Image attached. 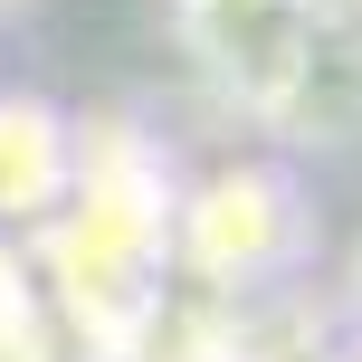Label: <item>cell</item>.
I'll use <instances>...</instances> for the list:
<instances>
[{
    "instance_id": "6da1fadb",
    "label": "cell",
    "mask_w": 362,
    "mask_h": 362,
    "mask_svg": "<svg viewBox=\"0 0 362 362\" xmlns=\"http://www.w3.org/2000/svg\"><path fill=\"white\" fill-rule=\"evenodd\" d=\"M172 172L134 124H76V172L67 200L48 210L57 238V276H67L76 315L134 325L153 315V286L172 267Z\"/></svg>"
},
{
    "instance_id": "7a4b0ae2",
    "label": "cell",
    "mask_w": 362,
    "mask_h": 362,
    "mask_svg": "<svg viewBox=\"0 0 362 362\" xmlns=\"http://www.w3.org/2000/svg\"><path fill=\"white\" fill-rule=\"evenodd\" d=\"M296 248H305V210L276 163H219L172 200V267H191L200 286H257L296 267Z\"/></svg>"
},
{
    "instance_id": "3957f363",
    "label": "cell",
    "mask_w": 362,
    "mask_h": 362,
    "mask_svg": "<svg viewBox=\"0 0 362 362\" xmlns=\"http://www.w3.org/2000/svg\"><path fill=\"white\" fill-rule=\"evenodd\" d=\"M76 172V115L48 95H0V229H48Z\"/></svg>"
},
{
    "instance_id": "277c9868",
    "label": "cell",
    "mask_w": 362,
    "mask_h": 362,
    "mask_svg": "<svg viewBox=\"0 0 362 362\" xmlns=\"http://www.w3.org/2000/svg\"><path fill=\"white\" fill-rule=\"evenodd\" d=\"M19 10H29V0H0V19H19Z\"/></svg>"
}]
</instances>
